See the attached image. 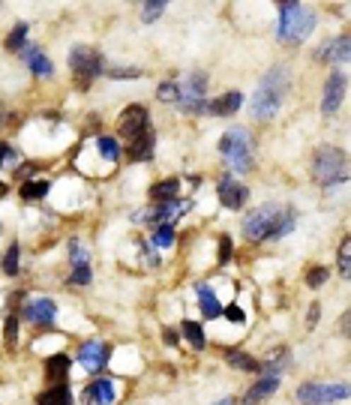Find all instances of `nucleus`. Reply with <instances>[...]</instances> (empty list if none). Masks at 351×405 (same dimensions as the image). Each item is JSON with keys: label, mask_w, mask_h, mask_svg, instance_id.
I'll return each instance as SVG.
<instances>
[{"label": "nucleus", "mask_w": 351, "mask_h": 405, "mask_svg": "<svg viewBox=\"0 0 351 405\" xmlns=\"http://www.w3.org/2000/svg\"><path fill=\"white\" fill-rule=\"evenodd\" d=\"M297 225V210L282 207V205H261L243 219V234L249 240H277L294 232Z\"/></svg>", "instance_id": "obj_1"}, {"label": "nucleus", "mask_w": 351, "mask_h": 405, "mask_svg": "<svg viewBox=\"0 0 351 405\" xmlns=\"http://www.w3.org/2000/svg\"><path fill=\"white\" fill-rule=\"evenodd\" d=\"M288 84H292V75L285 67H273L265 72V79L258 81V91L253 96V115L255 118H273L282 105V99L288 93Z\"/></svg>", "instance_id": "obj_2"}, {"label": "nucleus", "mask_w": 351, "mask_h": 405, "mask_svg": "<svg viewBox=\"0 0 351 405\" xmlns=\"http://www.w3.org/2000/svg\"><path fill=\"white\" fill-rule=\"evenodd\" d=\"M312 30H316V12L306 9L304 4H294V0H285V4H280V28H277L280 40H285V42H304Z\"/></svg>", "instance_id": "obj_3"}, {"label": "nucleus", "mask_w": 351, "mask_h": 405, "mask_svg": "<svg viewBox=\"0 0 351 405\" xmlns=\"http://www.w3.org/2000/svg\"><path fill=\"white\" fill-rule=\"evenodd\" d=\"M348 177V156L340 147H318L312 156V181L321 186H340Z\"/></svg>", "instance_id": "obj_4"}, {"label": "nucleus", "mask_w": 351, "mask_h": 405, "mask_svg": "<svg viewBox=\"0 0 351 405\" xmlns=\"http://www.w3.org/2000/svg\"><path fill=\"white\" fill-rule=\"evenodd\" d=\"M219 154L225 156V162H229L234 171L246 174L253 169V135H249V130L234 126V130L225 132L219 138Z\"/></svg>", "instance_id": "obj_5"}, {"label": "nucleus", "mask_w": 351, "mask_h": 405, "mask_svg": "<svg viewBox=\"0 0 351 405\" xmlns=\"http://www.w3.org/2000/svg\"><path fill=\"white\" fill-rule=\"evenodd\" d=\"M69 69H72V79H75V87L79 91H87L99 75L105 72L103 67V55L96 52L91 45H75L69 52Z\"/></svg>", "instance_id": "obj_6"}, {"label": "nucleus", "mask_w": 351, "mask_h": 405, "mask_svg": "<svg viewBox=\"0 0 351 405\" xmlns=\"http://www.w3.org/2000/svg\"><path fill=\"white\" fill-rule=\"evenodd\" d=\"M207 72H192L183 84H178V105L186 115H205L207 111Z\"/></svg>", "instance_id": "obj_7"}, {"label": "nucleus", "mask_w": 351, "mask_h": 405, "mask_svg": "<svg viewBox=\"0 0 351 405\" xmlns=\"http://www.w3.org/2000/svg\"><path fill=\"white\" fill-rule=\"evenodd\" d=\"M348 397V387L345 384H300L297 387V399L304 405H328V402H336V399H345Z\"/></svg>", "instance_id": "obj_8"}, {"label": "nucleus", "mask_w": 351, "mask_h": 405, "mask_svg": "<svg viewBox=\"0 0 351 405\" xmlns=\"http://www.w3.org/2000/svg\"><path fill=\"white\" fill-rule=\"evenodd\" d=\"M117 132L123 138H139L144 132H150V118H147V108L144 105H130V108H123V115H120V123H117Z\"/></svg>", "instance_id": "obj_9"}, {"label": "nucleus", "mask_w": 351, "mask_h": 405, "mask_svg": "<svg viewBox=\"0 0 351 405\" xmlns=\"http://www.w3.org/2000/svg\"><path fill=\"white\" fill-rule=\"evenodd\" d=\"M69 258H72V285H91V252H87L79 240H69Z\"/></svg>", "instance_id": "obj_10"}, {"label": "nucleus", "mask_w": 351, "mask_h": 405, "mask_svg": "<svg viewBox=\"0 0 351 405\" xmlns=\"http://www.w3.org/2000/svg\"><path fill=\"white\" fill-rule=\"evenodd\" d=\"M343 96H345V72H330L328 75V81H324V99H321V115L324 118H330L336 108H340L343 103Z\"/></svg>", "instance_id": "obj_11"}, {"label": "nucleus", "mask_w": 351, "mask_h": 405, "mask_svg": "<svg viewBox=\"0 0 351 405\" xmlns=\"http://www.w3.org/2000/svg\"><path fill=\"white\" fill-rule=\"evenodd\" d=\"M219 201H222V207H229V210H237V207H243L246 205V198H249V189L243 183H237L231 174H225L222 181H219Z\"/></svg>", "instance_id": "obj_12"}, {"label": "nucleus", "mask_w": 351, "mask_h": 405, "mask_svg": "<svg viewBox=\"0 0 351 405\" xmlns=\"http://www.w3.org/2000/svg\"><path fill=\"white\" fill-rule=\"evenodd\" d=\"M79 363L84 366L87 372H99L108 366V346L105 343H96V339H91V343H84L79 348Z\"/></svg>", "instance_id": "obj_13"}, {"label": "nucleus", "mask_w": 351, "mask_h": 405, "mask_svg": "<svg viewBox=\"0 0 351 405\" xmlns=\"http://www.w3.org/2000/svg\"><path fill=\"white\" fill-rule=\"evenodd\" d=\"M54 315H57V303L52 297H36L28 303V309H24V319L33 321V324H42V327L52 324Z\"/></svg>", "instance_id": "obj_14"}, {"label": "nucleus", "mask_w": 351, "mask_h": 405, "mask_svg": "<svg viewBox=\"0 0 351 405\" xmlns=\"http://www.w3.org/2000/svg\"><path fill=\"white\" fill-rule=\"evenodd\" d=\"M190 210V201H178V198H171V201H159V207L150 213V222L154 225H171L174 219L180 217V213Z\"/></svg>", "instance_id": "obj_15"}, {"label": "nucleus", "mask_w": 351, "mask_h": 405, "mask_svg": "<svg viewBox=\"0 0 351 405\" xmlns=\"http://www.w3.org/2000/svg\"><path fill=\"white\" fill-rule=\"evenodd\" d=\"M280 387V375H261L258 382L246 390V397H243V405H258V402H265L273 390Z\"/></svg>", "instance_id": "obj_16"}, {"label": "nucleus", "mask_w": 351, "mask_h": 405, "mask_svg": "<svg viewBox=\"0 0 351 405\" xmlns=\"http://www.w3.org/2000/svg\"><path fill=\"white\" fill-rule=\"evenodd\" d=\"M241 105H243V93H241V91H229V93H222L219 99L207 103V115L229 118V115H234V111L241 108Z\"/></svg>", "instance_id": "obj_17"}, {"label": "nucleus", "mask_w": 351, "mask_h": 405, "mask_svg": "<svg viewBox=\"0 0 351 405\" xmlns=\"http://www.w3.org/2000/svg\"><path fill=\"white\" fill-rule=\"evenodd\" d=\"M115 402V384L108 378H99L91 387H84V405H111Z\"/></svg>", "instance_id": "obj_18"}, {"label": "nucleus", "mask_w": 351, "mask_h": 405, "mask_svg": "<svg viewBox=\"0 0 351 405\" xmlns=\"http://www.w3.org/2000/svg\"><path fill=\"white\" fill-rule=\"evenodd\" d=\"M21 57L28 60V67H30V72H33V75H40V79H52L54 67H52V60H48V57L40 52V48L24 45V48H21Z\"/></svg>", "instance_id": "obj_19"}, {"label": "nucleus", "mask_w": 351, "mask_h": 405, "mask_svg": "<svg viewBox=\"0 0 351 405\" xmlns=\"http://www.w3.org/2000/svg\"><path fill=\"white\" fill-rule=\"evenodd\" d=\"M348 52H351V48H348V36L343 33V36H336L333 42H328V45L321 48L318 60H324V63H345V60H348Z\"/></svg>", "instance_id": "obj_20"}, {"label": "nucleus", "mask_w": 351, "mask_h": 405, "mask_svg": "<svg viewBox=\"0 0 351 405\" xmlns=\"http://www.w3.org/2000/svg\"><path fill=\"white\" fill-rule=\"evenodd\" d=\"M69 366H72V358H67V354H54V358H48V363H45V375H48V382L64 384V382H67V375H69Z\"/></svg>", "instance_id": "obj_21"}, {"label": "nucleus", "mask_w": 351, "mask_h": 405, "mask_svg": "<svg viewBox=\"0 0 351 405\" xmlns=\"http://www.w3.org/2000/svg\"><path fill=\"white\" fill-rule=\"evenodd\" d=\"M150 156H154V130L130 142V159L144 162V159H150Z\"/></svg>", "instance_id": "obj_22"}, {"label": "nucleus", "mask_w": 351, "mask_h": 405, "mask_svg": "<svg viewBox=\"0 0 351 405\" xmlns=\"http://www.w3.org/2000/svg\"><path fill=\"white\" fill-rule=\"evenodd\" d=\"M198 303H202V315H205V319H219V315H222V303H219V297L213 295L207 285H198Z\"/></svg>", "instance_id": "obj_23"}, {"label": "nucleus", "mask_w": 351, "mask_h": 405, "mask_svg": "<svg viewBox=\"0 0 351 405\" xmlns=\"http://www.w3.org/2000/svg\"><path fill=\"white\" fill-rule=\"evenodd\" d=\"M36 405H72V394L67 384H54V387H48L45 394H40Z\"/></svg>", "instance_id": "obj_24"}, {"label": "nucleus", "mask_w": 351, "mask_h": 405, "mask_svg": "<svg viewBox=\"0 0 351 405\" xmlns=\"http://www.w3.org/2000/svg\"><path fill=\"white\" fill-rule=\"evenodd\" d=\"M178 189H180V181L168 177V181L154 183V189H150V198H154V201H171V198H178Z\"/></svg>", "instance_id": "obj_25"}, {"label": "nucleus", "mask_w": 351, "mask_h": 405, "mask_svg": "<svg viewBox=\"0 0 351 405\" xmlns=\"http://www.w3.org/2000/svg\"><path fill=\"white\" fill-rule=\"evenodd\" d=\"M48 189H52V183H48V181H28V183L21 186V198H28V201L45 198V195H48Z\"/></svg>", "instance_id": "obj_26"}, {"label": "nucleus", "mask_w": 351, "mask_h": 405, "mask_svg": "<svg viewBox=\"0 0 351 405\" xmlns=\"http://www.w3.org/2000/svg\"><path fill=\"white\" fill-rule=\"evenodd\" d=\"M96 147H99V154H103V159H108V162H117L120 159V144L115 142V138L99 135L96 138Z\"/></svg>", "instance_id": "obj_27"}, {"label": "nucleus", "mask_w": 351, "mask_h": 405, "mask_svg": "<svg viewBox=\"0 0 351 405\" xmlns=\"http://www.w3.org/2000/svg\"><path fill=\"white\" fill-rule=\"evenodd\" d=\"M180 333L190 339V346L192 348H205V331H202V324H195V321H183L180 324Z\"/></svg>", "instance_id": "obj_28"}, {"label": "nucleus", "mask_w": 351, "mask_h": 405, "mask_svg": "<svg viewBox=\"0 0 351 405\" xmlns=\"http://www.w3.org/2000/svg\"><path fill=\"white\" fill-rule=\"evenodd\" d=\"M225 358H229V363L237 366V370H243V372H258V360H253V358H249V354H243V351H229Z\"/></svg>", "instance_id": "obj_29"}, {"label": "nucleus", "mask_w": 351, "mask_h": 405, "mask_svg": "<svg viewBox=\"0 0 351 405\" xmlns=\"http://www.w3.org/2000/svg\"><path fill=\"white\" fill-rule=\"evenodd\" d=\"M18 268H21V249H18V244H12V246L4 252V273H6V276H16Z\"/></svg>", "instance_id": "obj_30"}, {"label": "nucleus", "mask_w": 351, "mask_h": 405, "mask_svg": "<svg viewBox=\"0 0 351 405\" xmlns=\"http://www.w3.org/2000/svg\"><path fill=\"white\" fill-rule=\"evenodd\" d=\"M24 36H28V24H16V28H12V33L6 36V48H9V52H21V48L24 45H28V42H24Z\"/></svg>", "instance_id": "obj_31"}, {"label": "nucleus", "mask_w": 351, "mask_h": 405, "mask_svg": "<svg viewBox=\"0 0 351 405\" xmlns=\"http://www.w3.org/2000/svg\"><path fill=\"white\" fill-rule=\"evenodd\" d=\"M154 246H156V249H171V246H174V229H171V225H156Z\"/></svg>", "instance_id": "obj_32"}, {"label": "nucleus", "mask_w": 351, "mask_h": 405, "mask_svg": "<svg viewBox=\"0 0 351 405\" xmlns=\"http://www.w3.org/2000/svg\"><path fill=\"white\" fill-rule=\"evenodd\" d=\"M340 273L348 280V273H351V240L345 237L343 244H340Z\"/></svg>", "instance_id": "obj_33"}, {"label": "nucleus", "mask_w": 351, "mask_h": 405, "mask_svg": "<svg viewBox=\"0 0 351 405\" xmlns=\"http://www.w3.org/2000/svg\"><path fill=\"white\" fill-rule=\"evenodd\" d=\"M159 103H178V81H166V84H159Z\"/></svg>", "instance_id": "obj_34"}, {"label": "nucleus", "mask_w": 351, "mask_h": 405, "mask_svg": "<svg viewBox=\"0 0 351 405\" xmlns=\"http://www.w3.org/2000/svg\"><path fill=\"white\" fill-rule=\"evenodd\" d=\"M166 6H168V4H162V0H154V4H144V6H142V9H144V21H147V24H154V21L162 16V12H166Z\"/></svg>", "instance_id": "obj_35"}, {"label": "nucleus", "mask_w": 351, "mask_h": 405, "mask_svg": "<svg viewBox=\"0 0 351 405\" xmlns=\"http://www.w3.org/2000/svg\"><path fill=\"white\" fill-rule=\"evenodd\" d=\"M105 72L111 79H142V69H135V67H111Z\"/></svg>", "instance_id": "obj_36"}, {"label": "nucleus", "mask_w": 351, "mask_h": 405, "mask_svg": "<svg viewBox=\"0 0 351 405\" xmlns=\"http://www.w3.org/2000/svg\"><path fill=\"white\" fill-rule=\"evenodd\" d=\"M222 315L229 319L231 324H243L246 321V315H243V309L237 307V303H229V307H222Z\"/></svg>", "instance_id": "obj_37"}, {"label": "nucleus", "mask_w": 351, "mask_h": 405, "mask_svg": "<svg viewBox=\"0 0 351 405\" xmlns=\"http://www.w3.org/2000/svg\"><path fill=\"white\" fill-rule=\"evenodd\" d=\"M324 280H328V270H324V268H316V270L306 273V285H309V288H318Z\"/></svg>", "instance_id": "obj_38"}, {"label": "nucleus", "mask_w": 351, "mask_h": 405, "mask_svg": "<svg viewBox=\"0 0 351 405\" xmlns=\"http://www.w3.org/2000/svg\"><path fill=\"white\" fill-rule=\"evenodd\" d=\"M16 336H18V319L9 315L6 319V346H16Z\"/></svg>", "instance_id": "obj_39"}, {"label": "nucleus", "mask_w": 351, "mask_h": 405, "mask_svg": "<svg viewBox=\"0 0 351 405\" xmlns=\"http://www.w3.org/2000/svg\"><path fill=\"white\" fill-rule=\"evenodd\" d=\"M229 258H231V240H229V237H222V244H219V261L225 264Z\"/></svg>", "instance_id": "obj_40"}, {"label": "nucleus", "mask_w": 351, "mask_h": 405, "mask_svg": "<svg viewBox=\"0 0 351 405\" xmlns=\"http://www.w3.org/2000/svg\"><path fill=\"white\" fill-rule=\"evenodd\" d=\"M4 159H18V156L12 154V150H9L6 144H0V166H4Z\"/></svg>", "instance_id": "obj_41"}, {"label": "nucleus", "mask_w": 351, "mask_h": 405, "mask_svg": "<svg viewBox=\"0 0 351 405\" xmlns=\"http://www.w3.org/2000/svg\"><path fill=\"white\" fill-rule=\"evenodd\" d=\"M318 309H321V307H318V303H312V307H309V327H312V324H316V321H318Z\"/></svg>", "instance_id": "obj_42"}, {"label": "nucleus", "mask_w": 351, "mask_h": 405, "mask_svg": "<svg viewBox=\"0 0 351 405\" xmlns=\"http://www.w3.org/2000/svg\"><path fill=\"white\" fill-rule=\"evenodd\" d=\"M340 331H343V336H348V315H343V321H340Z\"/></svg>", "instance_id": "obj_43"}, {"label": "nucleus", "mask_w": 351, "mask_h": 405, "mask_svg": "<svg viewBox=\"0 0 351 405\" xmlns=\"http://www.w3.org/2000/svg\"><path fill=\"white\" fill-rule=\"evenodd\" d=\"M162 333H166V343H171V346L178 343V336H174V331H162Z\"/></svg>", "instance_id": "obj_44"}, {"label": "nucleus", "mask_w": 351, "mask_h": 405, "mask_svg": "<svg viewBox=\"0 0 351 405\" xmlns=\"http://www.w3.org/2000/svg\"><path fill=\"white\" fill-rule=\"evenodd\" d=\"M217 405H234V399H231V397H225V399H219Z\"/></svg>", "instance_id": "obj_45"}, {"label": "nucleus", "mask_w": 351, "mask_h": 405, "mask_svg": "<svg viewBox=\"0 0 351 405\" xmlns=\"http://www.w3.org/2000/svg\"><path fill=\"white\" fill-rule=\"evenodd\" d=\"M4 195H6V183H4V181H0V198H4Z\"/></svg>", "instance_id": "obj_46"}]
</instances>
